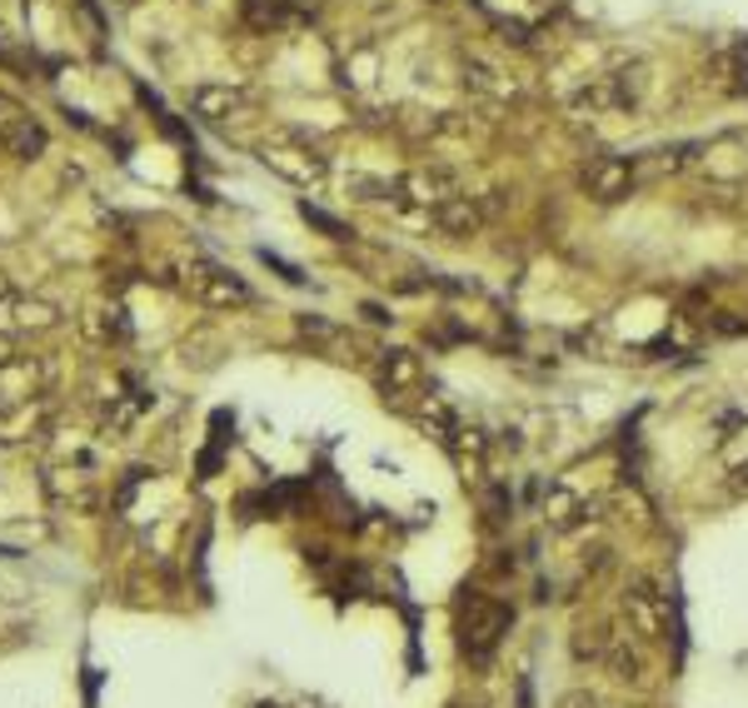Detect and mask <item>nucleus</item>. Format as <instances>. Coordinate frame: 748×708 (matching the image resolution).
<instances>
[{
    "label": "nucleus",
    "instance_id": "9d476101",
    "mask_svg": "<svg viewBox=\"0 0 748 708\" xmlns=\"http://www.w3.org/2000/svg\"><path fill=\"white\" fill-rule=\"evenodd\" d=\"M375 379L385 394L404 399V394H414V389H424V365H419L414 349H385L375 365Z\"/></svg>",
    "mask_w": 748,
    "mask_h": 708
},
{
    "label": "nucleus",
    "instance_id": "7ed1b4c3",
    "mask_svg": "<svg viewBox=\"0 0 748 708\" xmlns=\"http://www.w3.org/2000/svg\"><path fill=\"white\" fill-rule=\"evenodd\" d=\"M644 90H648L644 65H634V70L624 65V70H608V75H594L588 85H578L568 105L578 115H624V110H634L644 100Z\"/></svg>",
    "mask_w": 748,
    "mask_h": 708
},
{
    "label": "nucleus",
    "instance_id": "9b49d317",
    "mask_svg": "<svg viewBox=\"0 0 748 708\" xmlns=\"http://www.w3.org/2000/svg\"><path fill=\"white\" fill-rule=\"evenodd\" d=\"M594 664H604L618 684H644V654H638V644L628 634H604Z\"/></svg>",
    "mask_w": 748,
    "mask_h": 708
},
{
    "label": "nucleus",
    "instance_id": "f8f14e48",
    "mask_svg": "<svg viewBox=\"0 0 748 708\" xmlns=\"http://www.w3.org/2000/svg\"><path fill=\"white\" fill-rule=\"evenodd\" d=\"M464 85L484 100H499V105H504V100H519V80L504 75L499 65H489V60H479V55L464 60Z\"/></svg>",
    "mask_w": 748,
    "mask_h": 708
},
{
    "label": "nucleus",
    "instance_id": "0eeeda50",
    "mask_svg": "<svg viewBox=\"0 0 748 708\" xmlns=\"http://www.w3.org/2000/svg\"><path fill=\"white\" fill-rule=\"evenodd\" d=\"M185 289L199 299V305H245L249 299V285L235 275V269H225V265H215V259H199V265H189L185 269Z\"/></svg>",
    "mask_w": 748,
    "mask_h": 708
},
{
    "label": "nucleus",
    "instance_id": "423d86ee",
    "mask_svg": "<svg viewBox=\"0 0 748 708\" xmlns=\"http://www.w3.org/2000/svg\"><path fill=\"white\" fill-rule=\"evenodd\" d=\"M259 160L279 179H289V185H319L329 175V160L315 145H305V140H275V145L259 150Z\"/></svg>",
    "mask_w": 748,
    "mask_h": 708
},
{
    "label": "nucleus",
    "instance_id": "4468645a",
    "mask_svg": "<svg viewBox=\"0 0 748 708\" xmlns=\"http://www.w3.org/2000/svg\"><path fill=\"white\" fill-rule=\"evenodd\" d=\"M299 215H305L309 225H319V229H325L329 239H349V225H345V219L325 215V209H319V205H309V199H305V205H299Z\"/></svg>",
    "mask_w": 748,
    "mask_h": 708
},
{
    "label": "nucleus",
    "instance_id": "ddd939ff",
    "mask_svg": "<svg viewBox=\"0 0 748 708\" xmlns=\"http://www.w3.org/2000/svg\"><path fill=\"white\" fill-rule=\"evenodd\" d=\"M189 110L199 120H235L245 110V90L235 85H195L189 90Z\"/></svg>",
    "mask_w": 748,
    "mask_h": 708
},
{
    "label": "nucleus",
    "instance_id": "39448f33",
    "mask_svg": "<svg viewBox=\"0 0 748 708\" xmlns=\"http://www.w3.org/2000/svg\"><path fill=\"white\" fill-rule=\"evenodd\" d=\"M638 185V170L628 155H594L584 170H578V189H584L588 199H598V205H618V199H628Z\"/></svg>",
    "mask_w": 748,
    "mask_h": 708
},
{
    "label": "nucleus",
    "instance_id": "f03ea898",
    "mask_svg": "<svg viewBox=\"0 0 748 708\" xmlns=\"http://www.w3.org/2000/svg\"><path fill=\"white\" fill-rule=\"evenodd\" d=\"M464 195V179H459V170L449 165H414L404 170V175L385 179V199L399 209H409V215L424 219L434 205H444V199Z\"/></svg>",
    "mask_w": 748,
    "mask_h": 708
},
{
    "label": "nucleus",
    "instance_id": "1a4fd4ad",
    "mask_svg": "<svg viewBox=\"0 0 748 708\" xmlns=\"http://www.w3.org/2000/svg\"><path fill=\"white\" fill-rule=\"evenodd\" d=\"M0 145H6L10 155H20V160H35L40 150H45V130H40V120L30 115V110H20L10 95H0Z\"/></svg>",
    "mask_w": 748,
    "mask_h": 708
},
{
    "label": "nucleus",
    "instance_id": "6e6552de",
    "mask_svg": "<svg viewBox=\"0 0 748 708\" xmlns=\"http://www.w3.org/2000/svg\"><path fill=\"white\" fill-rule=\"evenodd\" d=\"M319 16V0H245L239 6V20L259 35L269 30H295V25H309Z\"/></svg>",
    "mask_w": 748,
    "mask_h": 708
},
{
    "label": "nucleus",
    "instance_id": "20e7f679",
    "mask_svg": "<svg viewBox=\"0 0 748 708\" xmlns=\"http://www.w3.org/2000/svg\"><path fill=\"white\" fill-rule=\"evenodd\" d=\"M624 618H628V634L644 638V644H658V638H668V594L654 584V578H628L624 584Z\"/></svg>",
    "mask_w": 748,
    "mask_h": 708
},
{
    "label": "nucleus",
    "instance_id": "f257e3e1",
    "mask_svg": "<svg viewBox=\"0 0 748 708\" xmlns=\"http://www.w3.org/2000/svg\"><path fill=\"white\" fill-rule=\"evenodd\" d=\"M509 624H514V608L499 604L494 594L469 588V598L459 604V654H464L469 664H489L494 648L504 644Z\"/></svg>",
    "mask_w": 748,
    "mask_h": 708
}]
</instances>
